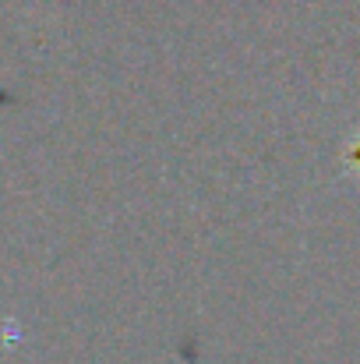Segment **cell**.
<instances>
[{
	"instance_id": "cell-1",
	"label": "cell",
	"mask_w": 360,
	"mask_h": 364,
	"mask_svg": "<svg viewBox=\"0 0 360 364\" xmlns=\"http://www.w3.org/2000/svg\"><path fill=\"white\" fill-rule=\"evenodd\" d=\"M350 156H354V159H360V138L354 141V145H350Z\"/></svg>"
}]
</instances>
